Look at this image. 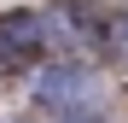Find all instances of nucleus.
I'll use <instances>...</instances> for the list:
<instances>
[{
  "label": "nucleus",
  "instance_id": "1",
  "mask_svg": "<svg viewBox=\"0 0 128 123\" xmlns=\"http://www.w3.org/2000/svg\"><path fill=\"white\" fill-rule=\"evenodd\" d=\"M35 94L47 100L52 111H64V117H88V111H99V100H105V82H99L93 70H47Z\"/></svg>",
  "mask_w": 128,
  "mask_h": 123
},
{
  "label": "nucleus",
  "instance_id": "2",
  "mask_svg": "<svg viewBox=\"0 0 128 123\" xmlns=\"http://www.w3.org/2000/svg\"><path fill=\"white\" fill-rule=\"evenodd\" d=\"M35 47H41V18H35V12L0 18V70H18Z\"/></svg>",
  "mask_w": 128,
  "mask_h": 123
},
{
  "label": "nucleus",
  "instance_id": "3",
  "mask_svg": "<svg viewBox=\"0 0 128 123\" xmlns=\"http://www.w3.org/2000/svg\"><path fill=\"white\" fill-rule=\"evenodd\" d=\"M111 47H116V53H128V12L111 24Z\"/></svg>",
  "mask_w": 128,
  "mask_h": 123
},
{
  "label": "nucleus",
  "instance_id": "4",
  "mask_svg": "<svg viewBox=\"0 0 128 123\" xmlns=\"http://www.w3.org/2000/svg\"><path fill=\"white\" fill-rule=\"evenodd\" d=\"M58 123H82V117H58Z\"/></svg>",
  "mask_w": 128,
  "mask_h": 123
}]
</instances>
